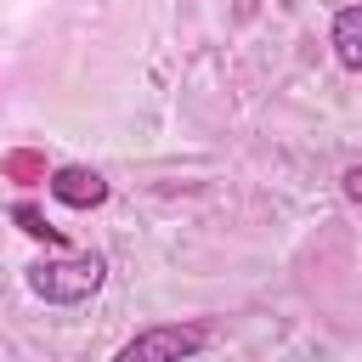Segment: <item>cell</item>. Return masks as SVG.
<instances>
[{
	"label": "cell",
	"mask_w": 362,
	"mask_h": 362,
	"mask_svg": "<svg viewBox=\"0 0 362 362\" xmlns=\"http://www.w3.org/2000/svg\"><path fill=\"white\" fill-rule=\"evenodd\" d=\"M23 283L45 305H85L107 283V255H96V249H85V255H51V260H34L23 272Z\"/></svg>",
	"instance_id": "6da1fadb"
},
{
	"label": "cell",
	"mask_w": 362,
	"mask_h": 362,
	"mask_svg": "<svg viewBox=\"0 0 362 362\" xmlns=\"http://www.w3.org/2000/svg\"><path fill=\"white\" fill-rule=\"evenodd\" d=\"M204 345L209 322H147L113 351V362H192Z\"/></svg>",
	"instance_id": "7a4b0ae2"
},
{
	"label": "cell",
	"mask_w": 362,
	"mask_h": 362,
	"mask_svg": "<svg viewBox=\"0 0 362 362\" xmlns=\"http://www.w3.org/2000/svg\"><path fill=\"white\" fill-rule=\"evenodd\" d=\"M45 192H51L57 204H68V209H102V204H107V181H102L90 164H57V170L45 175Z\"/></svg>",
	"instance_id": "3957f363"
},
{
	"label": "cell",
	"mask_w": 362,
	"mask_h": 362,
	"mask_svg": "<svg viewBox=\"0 0 362 362\" xmlns=\"http://www.w3.org/2000/svg\"><path fill=\"white\" fill-rule=\"evenodd\" d=\"M328 45H334V62H339L345 74H362V6H339V11H334Z\"/></svg>",
	"instance_id": "277c9868"
},
{
	"label": "cell",
	"mask_w": 362,
	"mask_h": 362,
	"mask_svg": "<svg viewBox=\"0 0 362 362\" xmlns=\"http://www.w3.org/2000/svg\"><path fill=\"white\" fill-rule=\"evenodd\" d=\"M11 221H17V226H23L28 238H34V243H51V249H68V232H62V226H51V221H45V215H40L34 204H11Z\"/></svg>",
	"instance_id": "5b68a950"
},
{
	"label": "cell",
	"mask_w": 362,
	"mask_h": 362,
	"mask_svg": "<svg viewBox=\"0 0 362 362\" xmlns=\"http://www.w3.org/2000/svg\"><path fill=\"white\" fill-rule=\"evenodd\" d=\"M0 170L17 175V181H45V158H40V153H6Z\"/></svg>",
	"instance_id": "8992f818"
},
{
	"label": "cell",
	"mask_w": 362,
	"mask_h": 362,
	"mask_svg": "<svg viewBox=\"0 0 362 362\" xmlns=\"http://www.w3.org/2000/svg\"><path fill=\"white\" fill-rule=\"evenodd\" d=\"M339 192H345V198H351V204L362 209V164H351V170L339 175Z\"/></svg>",
	"instance_id": "52a82bcc"
}]
</instances>
